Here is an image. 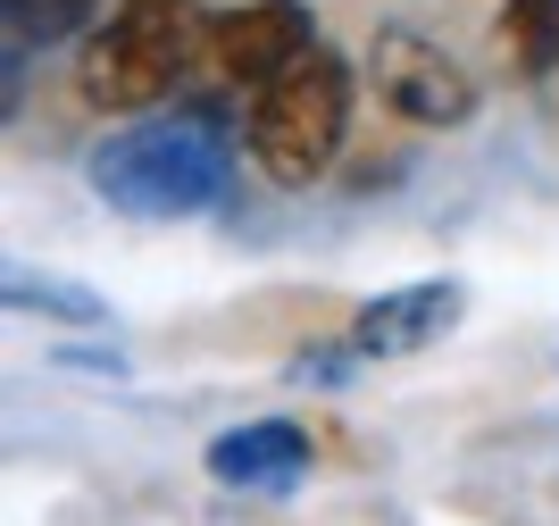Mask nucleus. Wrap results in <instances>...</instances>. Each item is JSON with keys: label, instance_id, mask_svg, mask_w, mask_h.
I'll use <instances>...</instances> for the list:
<instances>
[{"label": "nucleus", "instance_id": "f257e3e1", "mask_svg": "<svg viewBox=\"0 0 559 526\" xmlns=\"http://www.w3.org/2000/svg\"><path fill=\"white\" fill-rule=\"evenodd\" d=\"M84 176L126 218H201L234 192V142L210 109H167L109 135Z\"/></svg>", "mask_w": 559, "mask_h": 526}, {"label": "nucleus", "instance_id": "f03ea898", "mask_svg": "<svg viewBox=\"0 0 559 526\" xmlns=\"http://www.w3.org/2000/svg\"><path fill=\"white\" fill-rule=\"evenodd\" d=\"M350 92H359L350 59L309 43L284 75L259 84V101H251V160L267 167L276 184H318L334 160H343Z\"/></svg>", "mask_w": 559, "mask_h": 526}, {"label": "nucleus", "instance_id": "7ed1b4c3", "mask_svg": "<svg viewBox=\"0 0 559 526\" xmlns=\"http://www.w3.org/2000/svg\"><path fill=\"white\" fill-rule=\"evenodd\" d=\"M210 59V25H192L185 0H134L84 43V101L93 109H159L167 92Z\"/></svg>", "mask_w": 559, "mask_h": 526}, {"label": "nucleus", "instance_id": "20e7f679", "mask_svg": "<svg viewBox=\"0 0 559 526\" xmlns=\"http://www.w3.org/2000/svg\"><path fill=\"white\" fill-rule=\"evenodd\" d=\"M368 84L401 126H426V135H451V126L476 117V75H467L443 43L401 34V25H384L368 43Z\"/></svg>", "mask_w": 559, "mask_h": 526}, {"label": "nucleus", "instance_id": "39448f33", "mask_svg": "<svg viewBox=\"0 0 559 526\" xmlns=\"http://www.w3.org/2000/svg\"><path fill=\"white\" fill-rule=\"evenodd\" d=\"M460 318H467V293L451 284V276L393 284V293H376L368 309L350 318V360H409V351L443 343Z\"/></svg>", "mask_w": 559, "mask_h": 526}, {"label": "nucleus", "instance_id": "423d86ee", "mask_svg": "<svg viewBox=\"0 0 559 526\" xmlns=\"http://www.w3.org/2000/svg\"><path fill=\"white\" fill-rule=\"evenodd\" d=\"M301 50H309V9H293V0H242V9L210 17V68L226 84H267Z\"/></svg>", "mask_w": 559, "mask_h": 526}, {"label": "nucleus", "instance_id": "0eeeda50", "mask_svg": "<svg viewBox=\"0 0 559 526\" xmlns=\"http://www.w3.org/2000/svg\"><path fill=\"white\" fill-rule=\"evenodd\" d=\"M210 477L234 484V493H293L309 477V435L301 418H251L234 435L210 443Z\"/></svg>", "mask_w": 559, "mask_h": 526}, {"label": "nucleus", "instance_id": "6e6552de", "mask_svg": "<svg viewBox=\"0 0 559 526\" xmlns=\"http://www.w3.org/2000/svg\"><path fill=\"white\" fill-rule=\"evenodd\" d=\"M501 59H510L518 75L559 68V0H510V9H501Z\"/></svg>", "mask_w": 559, "mask_h": 526}, {"label": "nucleus", "instance_id": "1a4fd4ad", "mask_svg": "<svg viewBox=\"0 0 559 526\" xmlns=\"http://www.w3.org/2000/svg\"><path fill=\"white\" fill-rule=\"evenodd\" d=\"M9 309L68 318V326H100V318H109V309H100V293H84V284H59V276H43V268H9Z\"/></svg>", "mask_w": 559, "mask_h": 526}, {"label": "nucleus", "instance_id": "9d476101", "mask_svg": "<svg viewBox=\"0 0 559 526\" xmlns=\"http://www.w3.org/2000/svg\"><path fill=\"white\" fill-rule=\"evenodd\" d=\"M100 0H9V25H34V34H68V25H84Z\"/></svg>", "mask_w": 559, "mask_h": 526}]
</instances>
